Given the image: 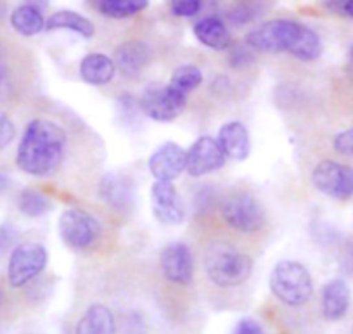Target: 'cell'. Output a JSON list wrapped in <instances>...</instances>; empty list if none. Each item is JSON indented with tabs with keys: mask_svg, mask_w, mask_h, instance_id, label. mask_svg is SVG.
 <instances>
[{
	"mask_svg": "<svg viewBox=\"0 0 353 334\" xmlns=\"http://www.w3.org/2000/svg\"><path fill=\"white\" fill-rule=\"evenodd\" d=\"M66 132L50 120L37 118L25 128L16 153V165L33 177H47L56 172L66 155Z\"/></svg>",
	"mask_w": 353,
	"mask_h": 334,
	"instance_id": "obj_1",
	"label": "cell"
},
{
	"mask_svg": "<svg viewBox=\"0 0 353 334\" xmlns=\"http://www.w3.org/2000/svg\"><path fill=\"white\" fill-rule=\"evenodd\" d=\"M246 43L260 52H290L303 63L321 57L322 40L308 26L294 19H270L246 35Z\"/></svg>",
	"mask_w": 353,
	"mask_h": 334,
	"instance_id": "obj_2",
	"label": "cell"
},
{
	"mask_svg": "<svg viewBox=\"0 0 353 334\" xmlns=\"http://www.w3.org/2000/svg\"><path fill=\"white\" fill-rule=\"evenodd\" d=\"M205 268L213 284L220 288H236L250 279L253 260L250 255L225 243H219L206 251Z\"/></svg>",
	"mask_w": 353,
	"mask_h": 334,
	"instance_id": "obj_3",
	"label": "cell"
},
{
	"mask_svg": "<svg viewBox=\"0 0 353 334\" xmlns=\"http://www.w3.org/2000/svg\"><path fill=\"white\" fill-rule=\"evenodd\" d=\"M269 284L272 295L290 306L305 305L314 295L310 272L303 264L294 260H281L270 274Z\"/></svg>",
	"mask_w": 353,
	"mask_h": 334,
	"instance_id": "obj_4",
	"label": "cell"
},
{
	"mask_svg": "<svg viewBox=\"0 0 353 334\" xmlns=\"http://www.w3.org/2000/svg\"><path fill=\"white\" fill-rule=\"evenodd\" d=\"M101 222L80 208L64 210L59 217V236L73 250H88L101 239Z\"/></svg>",
	"mask_w": 353,
	"mask_h": 334,
	"instance_id": "obj_5",
	"label": "cell"
},
{
	"mask_svg": "<svg viewBox=\"0 0 353 334\" xmlns=\"http://www.w3.org/2000/svg\"><path fill=\"white\" fill-rule=\"evenodd\" d=\"M188 104V95L170 84H149L141 95V108L154 121H172L181 117Z\"/></svg>",
	"mask_w": 353,
	"mask_h": 334,
	"instance_id": "obj_6",
	"label": "cell"
},
{
	"mask_svg": "<svg viewBox=\"0 0 353 334\" xmlns=\"http://www.w3.org/2000/svg\"><path fill=\"white\" fill-rule=\"evenodd\" d=\"M47 250L39 243H21L12 250L8 265V279L12 288H23L47 267Z\"/></svg>",
	"mask_w": 353,
	"mask_h": 334,
	"instance_id": "obj_7",
	"label": "cell"
},
{
	"mask_svg": "<svg viewBox=\"0 0 353 334\" xmlns=\"http://www.w3.org/2000/svg\"><path fill=\"white\" fill-rule=\"evenodd\" d=\"M220 213L227 226L239 233H256L263 226V210L251 194L239 193L229 196L223 201Z\"/></svg>",
	"mask_w": 353,
	"mask_h": 334,
	"instance_id": "obj_8",
	"label": "cell"
},
{
	"mask_svg": "<svg viewBox=\"0 0 353 334\" xmlns=\"http://www.w3.org/2000/svg\"><path fill=\"white\" fill-rule=\"evenodd\" d=\"M312 184L325 196L348 199L353 196V168L332 159H324L315 165L312 172Z\"/></svg>",
	"mask_w": 353,
	"mask_h": 334,
	"instance_id": "obj_9",
	"label": "cell"
},
{
	"mask_svg": "<svg viewBox=\"0 0 353 334\" xmlns=\"http://www.w3.org/2000/svg\"><path fill=\"white\" fill-rule=\"evenodd\" d=\"M161 271L165 277L173 284L188 286L194 277V258H192L191 248L185 243L175 241L163 248L159 257Z\"/></svg>",
	"mask_w": 353,
	"mask_h": 334,
	"instance_id": "obj_10",
	"label": "cell"
},
{
	"mask_svg": "<svg viewBox=\"0 0 353 334\" xmlns=\"http://www.w3.org/2000/svg\"><path fill=\"white\" fill-rule=\"evenodd\" d=\"M151 210L163 226H179L185 218V208L172 182H154L151 187Z\"/></svg>",
	"mask_w": 353,
	"mask_h": 334,
	"instance_id": "obj_11",
	"label": "cell"
},
{
	"mask_svg": "<svg viewBox=\"0 0 353 334\" xmlns=\"http://www.w3.org/2000/svg\"><path fill=\"white\" fill-rule=\"evenodd\" d=\"M148 166L156 182H173L188 168V153L175 142H165L149 156Z\"/></svg>",
	"mask_w": 353,
	"mask_h": 334,
	"instance_id": "obj_12",
	"label": "cell"
},
{
	"mask_svg": "<svg viewBox=\"0 0 353 334\" xmlns=\"http://www.w3.org/2000/svg\"><path fill=\"white\" fill-rule=\"evenodd\" d=\"M225 158L219 141L212 137H199L188 151V172L192 177H203L216 172L225 165Z\"/></svg>",
	"mask_w": 353,
	"mask_h": 334,
	"instance_id": "obj_13",
	"label": "cell"
},
{
	"mask_svg": "<svg viewBox=\"0 0 353 334\" xmlns=\"http://www.w3.org/2000/svg\"><path fill=\"white\" fill-rule=\"evenodd\" d=\"M99 196L108 206L117 211H128L134 208L135 184L123 173H106L99 182Z\"/></svg>",
	"mask_w": 353,
	"mask_h": 334,
	"instance_id": "obj_14",
	"label": "cell"
},
{
	"mask_svg": "<svg viewBox=\"0 0 353 334\" xmlns=\"http://www.w3.org/2000/svg\"><path fill=\"white\" fill-rule=\"evenodd\" d=\"M152 50L142 40H128L114 50V66L125 78H139L151 64Z\"/></svg>",
	"mask_w": 353,
	"mask_h": 334,
	"instance_id": "obj_15",
	"label": "cell"
},
{
	"mask_svg": "<svg viewBox=\"0 0 353 334\" xmlns=\"http://www.w3.org/2000/svg\"><path fill=\"white\" fill-rule=\"evenodd\" d=\"M219 144L223 155L229 158L243 161L250 156L251 139L250 132L241 121H229L219 132Z\"/></svg>",
	"mask_w": 353,
	"mask_h": 334,
	"instance_id": "obj_16",
	"label": "cell"
},
{
	"mask_svg": "<svg viewBox=\"0 0 353 334\" xmlns=\"http://www.w3.org/2000/svg\"><path fill=\"white\" fill-rule=\"evenodd\" d=\"M352 302V291L346 281L332 279L322 289V313L327 320H339L346 315Z\"/></svg>",
	"mask_w": 353,
	"mask_h": 334,
	"instance_id": "obj_17",
	"label": "cell"
},
{
	"mask_svg": "<svg viewBox=\"0 0 353 334\" xmlns=\"http://www.w3.org/2000/svg\"><path fill=\"white\" fill-rule=\"evenodd\" d=\"M74 334H117V320L111 308L103 303L88 306L74 326Z\"/></svg>",
	"mask_w": 353,
	"mask_h": 334,
	"instance_id": "obj_18",
	"label": "cell"
},
{
	"mask_svg": "<svg viewBox=\"0 0 353 334\" xmlns=\"http://www.w3.org/2000/svg\"><path fill=\"white\" fill-rule=\"evenodd\" d=\"M194 35L205 47L213 50H225L230 47V32L225 23L216 16L199 19L194 25Z\"/></svg>",
	"mask_w": 353,
	"mask_h": 334,
	"instance_id": "obj_19",
	"label": "cell"
},
{
	"mask_svg": "<svg viewBox=\"0 0 353 334\" xmlns=\"http://www.w3.org/2000/svg\"><path fill=\"white\" fill-rule=\"evenodd\" d=\"M114 75H117L114 61L108 57L106 54H87L80 63V77L90 85L110 84Z\"/></svg>",
	"mask_w": 353,
	"mask_h": 334,
	"instance_id": "obj_20",
	"label": "cell"
},
{
	"mask_svg": "<svg viewBox=\"0 0 353 334\" xmlns=\"http://www.w3.org/2000/svg\"><path fill=\"white\" fill-rule=\"evenodd\" d=\"M11 25L19 35L33 37L46 28V18H43V6L28 2L16 8L11 14Z\"/></svg>",
	"mask_w": 353,
	"mask_h": 334,
	"instance_id": "obj_21",
	"label": "cell"
},
{
	"mask_svg": "<svg viewBox=\"0 0 353 334\" xmlns=\"http://www.w3.org/2000/svg\"><path fill=\"white\" fill-rule=\"evenodd\" d=\"M61 28L71 30V32L85 37V39H92L94 33H96V26H94V23L74 11H57L54 12L50 18H47L46 30L52 32V30H61Z\"/></svg>",
	"mask_w": 353,
	"mask_h": 334,
	"instance_id": "obj_22",
	"label": "cell"
},
{
	"mask_svg": "<svg viewBox=\"0 0 353 334\" xmlns=\"http://www.w3.org/2000/svg\"><path fill=\"white\" fill-rule=\"evenodd\" d=\"M149 6L148 0H101L96 2V9L106 18L125 19L139 14Z\"/></svg>",
	"mask_w": 353,
	"mask_h": 334,
	"instance_id": "obj_23",
	"label": "cell"
},
{
	"mask_svg": "<svg viewBox=\"0 0 353 334\" xmlns=\"http://www.w3.org/2000/svg\"><path fill=\"white\" fill-rule=\"evenodd\" d=\"M18 208L25 217L39 218L49 213L52 210V201L39 189L33 187H26L21 190L18 199Z\"/></svg>",
	"mask_w": 353,
	"mask_h": 334,
	"instance_id": "obj_24",
	"label": "cell"
},
{
	"mask_svg": "<svg viewBox=\"0 0 353 334\" xmlns=\"http://www.w3.org/2000/svg\"><path fill=\"white\" fill-rule=\"evenodd\" d=\"M201 81H203L201 70H199L198 66H194V64H184V66H179L175 71H173L172 78H170V85L184 95H188L189 92L196 90V88L201 85Z\"/></svg>",
	"mask_w": 353,
	"mask_h": 334,
	"instance_id": "obj_25",
	"label": "cell"
},
{
	"mask_svg": "<svg viewBox=\"0 0 353 334\" xmlns=\"http://www.w3.org/2000/svg\"><path fill=\"white\" fill-rule=\"evenodd\" d=\"M265 11V8L258 2H237L236 6L227 11V19H229L232 25L241 26L246 25V23L253 21L258 14Z\"/></svg>",
	"mask_w": 353,
	"mask_h": 334,
	"instance_id": "obj_26",
	"label": "cell"
},
{
	"mask_svg": "<svg viewBox=\"0 0 353 334\" xmlns=\"http://www.w3.org/2000/svg\"><path fill=\"white\" fill-rule=\"evenodd\" d=\"M254 61L253 49L248 43H230L229 47V63L234 68H244Z\"/></svg>",
	"mask_w": 353,
	"mask_h": 334,
	"instance_id": "obj_27",
	"label": "cell"
},
{
	"mask_svg": "<svg viewBox=\"0 0 353 334\" xmlns=\"http://www.w3.org/2000/svg\"><path fill=\"white\" fill-rule=\"evenodd\" d=\"M203 8L201 0H175L172 2V12L176 18H192Z\"/></svg>",
	"mask_w": 353,
	"mask_h": 334,
	"instance_id": "obj_28",
	"label": "cell"
},
{
	"mask_svg": "<svg viewBox=\"0 0 353 334\" xmlns=\"http://www.w3.org/2000/svg\"><path fill=\"white\" fill-rule=\"evenodd\" d=\"M332 146H334L339 155L353 158V127L348 128V130L339 132L334 141H332Z\"/></svg>",
	"mask_w": 353,
	"mask_h": 334,
	"instance_id": "obj_29",
	"label": "cell"
},
{
	"mask_svg": "<svg viewBox=\"0 0 353 334\" xmlns=\"http://www.w3.org/2000/svg\"><path fill=\"white\" fill-rule=\"evenodd\" d=\"M16 135V127L6 113H0V151L8 148Z\"/></svg>",
	"mask_w": 353,
	"mask_h": 334,
	"instance_id": "obj_30",
	"label": "cell"
},
{
	"mask_svg": "<svg viewBox=\"0 0 353 334\" xmlns=\"http://www.w3.org/2000/svg\"><path fill=\"white\" fill-rule=\"evenodd\" d=\"M16 239H18V230L11 226V224H0V257L14 246Z\"/></svg>",
	"mask_w": 353,
	"mask_h": 334,
	"instance_id": "obj_31",
	"label": "cell"
},
{
	"mask_svg": "<svg viewBox=\"0 0 353 334\" xmlns=\"http://www.w3.org/2000/svg\"><path fill=\"white\" fill-rule=\"evenodd\" d=\"M232 334H267L263 331V327L260 326V322H256L254 319H243L237 322V326L234 327Z\"/></svg>",
	"mask_w": 353,
	"mask_h": 334,
	"instance_id": "obj_32",
	"label": "cell"
},
{
	"mask_svg": "<svg viewBox=\"0 0 353 334\" xmlns=\"http://www.w3.org/2000/svg\"><path fill=\"white\" fill-rule=\"evenodd\" d=\"M325 8L338 14L353 18V0H336V2H325Z\"/></svg>",
	"mask_w": 353,
	"mask_h": 334,
	"instance_id": "obj_33",
	"label": "cell"
},
{
	"mask_svg": "<svg viewBox=\"0 0 353 334\" xmlns=\"http://www.w3.org/2000/svg\"><path fill=\"white\" fill-rule=\"evenodd\" d=\"M6 73H8V61H6L4 49H2V46H0V85H2V81H4Z\"/></svg>",
	"mask_w": 353,
	"mask_h": 334,
	"instance_id": "obj_34",
	"label": "cell"
},
{
	"mask_svg": "<svg viewBox=\"0 0 353 334\" xmlns=\"http://www.w3.org/2000/svg\"><path fill=\"white\" fill-rule=\"evenodd\" d=\"M11 186H12V180H11V177H9V175H6V173H2V172H0V194H2V193H6V190H9V189H11Z\"/></svg>",
	"mask_w": 353,
	"mask_h": 334,
	"instance_id": "obj_35",
	"label": "cell"
},
{
	"mask_svg": "<svg viewBox=\"0 0 353 334\" xmlns=\"http://www.w3.org/2000/svg\"><path fill=\"white\" fill-rule=\"evenodd\" d=\"M348 59H350V75H352V80H353V46H352V49H350Z\"/></svg>",
	"mask_w": 353,
	"mask_h": 334,
	"instance_id": "obj_36",
	"label": "cell"
},
{
	"mask_svg": "<svg viewBox=\"0 0 353 334\" xmlns=\"http://www.w3.org/2000/svg\"><path fill=\"white\" fill-rule=\"evenodd\" d=\"M6 14H8V8H6V4H2V2H0V21L6 18Z\"/></svg>",
	"mask_w": 353,
	"mask_h": 334,
	"instance_id": "obj_37",
	"label": "cell"
}]
</instances>
